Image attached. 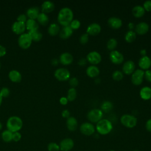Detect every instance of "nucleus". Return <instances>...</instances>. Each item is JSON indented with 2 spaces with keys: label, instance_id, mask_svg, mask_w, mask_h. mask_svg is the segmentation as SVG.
I'll use <instances>...</instances> for the list:
<instances>
[{
  "label": "nucleus",
  "instance_id": "obj_1",
  "mask_svg": "<svg viewBox=\"0 0 151 151\" xmlns=\"http://www.w3.org/2000/svg\"><path fill=\"white\" fill-rule=\"evenodd\" d=\"M73 12L68 7L62 8L58 12L57 20L58 23L62 26L69 25L73 19Z\"/></svg>",
  "mask_w": 151,
  "mask_h": 151
},
{
  "label": "nucleus",
  "instance_id": "obj_2",
  "mask_svg": "<svg viewBox=\"0 0 151 151\" xmlns=\"http://www.w3.org/2000/svg\"><path fill=\"white\" fill-rule=\"evenodd\" d=\"M7 130L12 133L19 132L22 127L23 122L22 119L17 116H12L9 117L6 121Z\"/></svg>",
  "mask_w": 151,
  "mask_h": 151
},
{
  "label": "nucleus",
  "instance_id": "obj_3",
  "mask_svg": "<svg viewBox=\"0 0 151 151\" xmlns=\"http://www.w3.org/2000/svg\"><path fill=\"white\" fill-rule=\"evenodd\" d=\"M96 129L99 134L106 135L112 130L113 124L109 120L102 119L97 123Z\"/></svg>",
  "mask_w": 151,
  "mask_h": 151
},
{
  "label": "nucleus",
  "instance_id": "obj_4",
  "mask_svg": "<svg viewBox=\"0 0 151 151\" xmlns=\"http://www.w3.org/2000/svg\"><path fill=\"white\" fill-rule=\"evenodd\" d=\"M120 122L125 127L128 128H133L136 126L137 120V118L133 115L124 114L120 117Z\"/></svg>",
  "mask_w": 151,
  "mask_h": 151
},
{
  "label": "nucleus",
  "instance_id": "obj_5",
  "mask_svg": "<svg viewBox=\"0 0 151 151\" xmlns=\"http://www.w3.org/2000/svg\"><path fill=\"white\" fill-rule=\"evenodd\" d=\"M32 42V38L28 33H24L20 35L18 39V44L19 46L24 50L29 48Z\"/></svg>",
  "mask_w": 151,
  "mask_h": 151
},
{
  "label": "nucleus",
  "instance_id": "obj_6",
  "mask_svg": "<svg viewBox=\"0 0 151 151\" xmlns=\"http://www.w3.org/2000/svg\"><path fill=\"white\" fill-rule=\"evenodd\" d=\"M103 116V111L99 109H93L90 110L87 114L88 120L92 123H97L102 119Z\"/></svg>",
  "mask_w": 151,
  "mask_h": 151
},
{
  "label": "nucleus",
  "instance_id": "obj_7",
  "mask_svg": "<svg viewBox=\"0 0 151 151\" xmlns=\"http://www.w3.org/2000/svg\"><path fill=\"white\" fill-rule=\"evenodd\" d=\"M54 77L59 81H66L70 78V73L65 68H58L54 71Z\"/></svg>",
  "mask_w": 151,
  "mask_h": 151
},
{
  "label": "nucleus",
  "instance_id": "obj_8",
  "mask_svg": "<svg viewBox=\"0 0 151 151\" xmlns=\"http://www.w3.org/2000/svg\"><path fill=\"white\" fill-rule=\"evenodd\" d=\"M144 78V71L142 69H137L134 70L132 74L131 80L133 84L134 85L140 84L143 80Z\"/></svg>",
  "mask_w": 151,
  "mask_h": 151
},
{
  "label": "nucleus",
  "instance_id": "obj_9",
  "mask_svg": "<svg viewBox=\"0 0 151 151\" xmlns=\"http://www.w3.org/2000/svg\"><path fill=\"white\" fill-rule=\"evenodd\" d=\"M80 130L82 134L86 136H91L94 133L95 127L92 123L84 122L80 125Z\"/></svg>",
  "mask_w": 151,
  "mask_h": 151
},
{
  "label": "nucleus",
  "instance_id": "obj_10",
  "mask_svg": "<svg viewBox=\"0 0 151 151\" xmlns=\"http://www.w3.org/2000/svg\"><path fill=\"white\" fill-rule=\"evenodd\" d=\"M86 59L89 63L93 65H95L100 63L101 61V55L96 51H91L87 54Z\"/></svg>",
  "mask_w": 151,
  "mask_h": 151
},
{
  "label": "nucleus",
  "instance_id": "obj_11",
  "mask_svg": "<svg viewBox=\"0 0 151 151\" xmlns=\"http://www.w3.org/2000/svg\"><path fill=\"white\" fill-rule=\"evenodd\" d=\"M109 58L112 63L116 64L122 63L124 60V56L123 54L116 50L111 51L109 54Z\"/></svg>",
  "mask_w": 151,
  "mask_h": 151
},
{
  "label": "nucleus",
  "instance_id": "obj_12",
  "mask_svg": "<svg viewBox=\"0 0 151 151\" xmlns=\"http://www.w3.org/2000/svg\"><path fill=\"white\" fill-rule=\"evenodd\" d=\"M74 145V141L71 138H65L63 139L59 145L60 150L61 151H70Z\"/></svg>",
  "mask_w": 151,
  "mask_h": 151
},
{
  "label": "nucleus",
  "instance_id": "obj_13",
  "mask_svg": "<svg viewBox=\"0 0 151 151\" xmlns=\"http://www.w3.org/2000/svg\"><path fill=\"white\" fill-rule=\"evenodd\" d=\"M11 29L14 33L20 35L24 34L25 30L26 29L25 23L19 21H15L12 24Z\"/></svg>",
  "mask_w": 151,
  "mask_h": 151
},
{
  "label": "nucleus",
  "instance_id": "obj_14",
  "mask_svg": "<svg viewBox=\"0 0 151 151\" xmlns=\"http://www.w3.org/2000/svg\"><path fill=\"white\" fill-rule=\"evenodd\" d=\"M101 29V27L99 24L97 22H93L88 25L86 29V32L88 35H96L100 33Z\"/></svg>",
  "mask_w": 151,
  "mask_h": 151
},
{
  "label": "nucleus",
  "instance_id": "obj_15",
  "mask_svg": "<svg viewBox=\"0 0 151 151\" xmlns=\"http://www.w3.org/2000/svg\"><path fill=\"white\" fill-rule=\"evenodd\" d=\"M134 29L136 33L140 35H143L146 34L149 31V25L147 22L142 21L136 24Z\"/></svg>",
  "mask_w": 151,
  "mask_h": 151
},
{
  "label": "nucleus",
  "instance_id": "obj_16",
  "mask_svg": "<svg viewBox=\"0 0 151 151\" xmlns=\"http://www.w3.org/2000/svg\"><path fill=\"white\" fill-rule=\"evenodd\" d=\"M73 55L68 52H63L59 58V61L63 65L70 64L73 61Z\"/></svg>",
  "mask_w": 151,
  "mask_h": 151
},
{
  "label": "nucleus",
  "instance_id": "obj_17",
  "mask_svg": "<svg viewBox=\"0 0 151 151\" xmlns=\"http://www.w3.org/2000/svg\"><path fill=\"white\" fill-rule=\"evenodd\" d=\"M138 64L142 70H148L151 66V59L147 55L142 56L139 58Z\"/></svg>",
  "mask_w": 151,
  "mask_h": 151
},
{
  "label": "nucleus",
  "instance_id": "obj_18",
  "mask_svg": "<svg viewBox=\"0 0 151 151\" xmlns=\"http://www.w3.org/2000/svg\"><path fill=\"white\" fill-rule=\"evenodd\" d=\"M135 69V64L132 60L126 61L123 65L122 70L126 74H130L133 73Z\"/></svg>",
  "mask_w": 151,
  "mask_h": 151
},
{
  "label": "nucleus",
  "instance_id": "obj_19",
  "mask_svg": "<svg viewBox=\"0 0 151 151\" xmlns=\"http://www.w3.org/2000/svg\"><path fill=\"white\" fill-rule=\"evenodd\" d=\"M109 25L114 29H118L122 25V19L117 17H111L108 19Z\"/></svg>",
  "mask_w": 151,
  "mask_h": 151
},
{
  "label": "nucleus",
  "instance_id": "obj_20",
  "mask_svg": "<svg viewBox=\"0 0 151 151\" xmlns=\"http://www.w3.org/2000/svg\"><path fill=\"white\" fill-rule=\"evenodd\" d=\"M73 29L70 27V25L63 27L61 29H60L59 32V36L62 39L68 38L73 34Z\"/></svg>",
  "mask_w": 151,
  "mask_h": 151
},
{
  "label": "nucleus",
  "instance_id": "obj_21",
  "mask_svg": "<svg viewBox=\"0 0 151 151\" xmlns=\"http://www.w3.org/2000/svg\"><path fill=\"white\" fill-rule=\"evenodd\" d=\"M8 77L13 83H19L22 79L21 74L17 70H12L10 71L8 73Z\"/></svg>",
  "mask_w": 151,
  "mask_h": 151
},
{
  "label": "nucleus",
  "instance_id": "obj_22",
  "mask_svg": "<svg viewBox=\"0 0 151 151\" xmlns=\"http://www.w3.org/2000/svg\"><path fill=\"white\" fill-rule=\"evenodd\" d=\"M40 10L38 7L36 6H32L29 8L26 12V15L29 19H37L39 14H40Z\"/></svg>",
  "mask_w": 151,
  "mask_h": 151
},
{
  "label": "nucleus",
  "instance_id": "obj_23",
  "mask_svg": "<svg viewBox=\"0 0 151 151\" xmlns=\"http://www.w3.org/2000/svg\"><path fill=\"white\" fill-rule=\"evenodd\" d=\"M66 126L70 131H75L78 126V122L77 119L73 116H70L67 119L66 121Z\"/></svg>",
  "mask_w": 151,
  "mask_h": 151
},
{
  "label": "nucleus",
  "instance_id": "obj_24",
  "mask_svg": "<svg viewBox=\"0 0 151 151\" xmlns=\"http://www.w3.org/2000/svg\"><path fill=\"white\" fill-rule=\"evenodd\" d=\"M55 8L54 4L50 1H45L41 5L42 12L47 14L52 12Z\"/></svg>",
  "mask_w": 151,
  "mask_h": 151
},
{
  "label": "nucleus",
  "instance_id": "obj_25",
  "mask_svg": "<svg viewBox=\"0 0 151 151\" xmlns=\"http://www.w3.org/2000/svg\"><path fill=\"white\" fill-rule=\"evenodd\" d=\"M100 73L99 68L95 65H89L86 69V74L90 77H96Z\"/></svg>",
  "mask_w": 151,
  "mask_h": 151
},
{
  "label": "nucleus",
  "instance_id": "obj_26",
  "mask_svg": "<svg viewBox=\"0 0 151 151\" xmlns=\"http://www.w3.org/2000/svg\"><path fill=\"white\" fill-rule=\"evenodd\" d=\"M140 97L145 100L151 99V88L149 86L143 87L139 92Z\"/></svg>",
  "mask_w": 151,
  "mask_h": 151
},
{
  "label": "nucleus",
  "instance_id": "obj_27",
  "mask_svg": "<svg viewBox=\"0 0 151 151\" xmlns=\"http://www.w3.org/2000/svg\"><path fill=\"white\" fill-rule=\"evenodd\" d=\"M25 27L26 29L29 31L38 29V22L36 21L35 19H28L25 22Z\"/></svg>",
  "mask_w": 151,
  "mask_h": 151
},
{
  "label": "nucleus",
  "instance_id": "obj_28",
  "mask_svg": "<svg viewBox=\"0 0 151 151\" xmlns=\"http://www.w3.org/2000/svg\"><path fill=\"white\" fill-rule=\"evenodd\" d=\"M145 12V10L143 6L140 5H136L132 8V14L135 17H141Z\"/></svg>",
  "mask_w": 151,
  "mask_h": 151
},
{
  "label": "nucleus",
  "instance_id": "obj_29",
  "mask_svg": "<svg viewBox=\"0 0 151 151\" xmlns=\"http://www.w3.org/2000/svg\"><path fill=\"white\" fill-rule=\"evenodd\" d=\"M60 31V27L57 23H51L48 28V32L50 35L54 36L59 34Z\"/></svg>",
  "mask_w": 151,
  "mask_h": 151
},
{
  "label": "nucleus",
  "instance_id": "obj_30",
  "mask_svg": "<svg viewBox=\"0 0 151 151\" xmlns=\"http://www.w3.org/2000/svg\"><path fill=\"white\" fill-rule=\"evenodd\" d=\"M28 34L31 36L32 40L34 41H39L42 38V34L38 29L29 31Z\"/></svg>",
  "mask_w": 151,
  "mask_h": 151
},
{
  "label": "nucleus",
  "instance_id": "obj_31",
  "mask_svg": "<svg viewBox=\"0 0 151 151\" xmlns=\"http://www.w3.org/2000/svg\"><path fill=\"white\" fill-rule=\"evenodd\" d=\"M100 108H101V110L102 111L109 112V111H111L113 108V103L111 102L110 101L105 100L101 103Z\"/></svg>",
  "mask_w": 151,
  "mask_h": 151
},
{
  "label": "nucleus",
  "instance_id": "obj_32",
  "mask_svg": "<svg viewBox=\"0 0 151 151\" xmlns=\"http://www.w3.org/2000/svg\"><path fill=\"white\" fill-rule=\"evenodd\" d=\"M12 134L13 133L8 130H5L1 133V137L4 142H10L12 140Z\"/></svg>",
  "mask_w": 151,
  "mask_h": 151
},
{
  "label": "nucleus",
  "instance_id": "obj_33",
  "mask_svg": "<svg viewBox=\"0 0 151 151\" xmlns=\"http://www.w3.org/2000/svg\"><path fill=\"white\" fill-rule=\"evenodd\" d=\"M38 22L42 25H45L48 23L49 18L48 16L43 12H40L37 18Z\"/></svg>",
  "mask_w": 151,
  "mask_h": 151
},
{
  "label": "nucleus",
  "instance_id": "obj_34",
  "mask_svg": "<svg viewBox=\"0 0 151 151\" xmlns=\"http://www.w3.org/2000/svg\"><path fill=\"white\" fill-rule=\"evenodd\" d=\"M136 38V33L133 30L127 31L124 35V39L128 42H132L135 40Z\"/></svg>",
  "mask_w": 151,
  "mask_h": 151
},
{
  "label": "nucleus",
  "instance_id": "obj_35",
  "mask_svg": "<svg viewBox=\"0 0 151 151\" xmlns=\"http://www.w3.org/2000/svg\"><path fill=\"white\" fill-rule=\"evenodd\" d=\"M77 97V90L75 88L71 87L68 89L67 91V98L68 101H74Z\"/></svg>",
  "mask_w": 151,
  "mask_h": 151
},
{
  "label": "nucleus",
  "instance_id": "obj_36",
  "mask_svg": "<svg viewBox=\"0 0 151 151\" xmlns=\"http://www.w3.org/2000/svg\"><path fill=\"white\" fill-rule=\"evenodd\" d=\"M117 41L114 38H110L107 42V48L110 50H114V48L117 47Z\"/></svg>",
  "mask_w": 151,
  "mask_h": 151
},
{
  "label": "nucleus",
  "instance_id": "obj_37",
  "mask_svg": "<svg viewBox=\"0 0 151 151\" xmlns=\"http://www.w3.org/2000/svg\"><path fill=\"white\" fill-rule=\"evenodd\" d=\"M112 78L116 81H120L123 78V73L120 70H115L112 73Z\"/></svg>",
  "mask_w": 151,
  "mask_h": 151
},
{
  "label": "nucleus",
  "instance_id": "obj_38",
  "mask_svg": "<svg viewBox=\"0 0 151 151\" xmlns=\"http://www.w3.org/2000/svg\"><path fill=\"white\" fill-rule=\"evenodd\" d=\"M47 149L48 151H59L60 150L59 145L55 142H51L48 143Z\"/></svg>",
  "mask_w": 151,
  "mask_h": 151
},
{
  "label": "nucleus",
  "instance_id": "obj_39",
  "mask_svg": "<svg viewBox=\"0 0 151 151\" xmlns=\"http://www.w3.org/2000/svg\"><path fill=\"white\" fill-rule=\"evenodd\" d=\"M80 25H81L80 21L77 19H74L72 20V21L70 22L69 25L73 29H77L79 28V27H80Z\"/></svg>",
  "mask_w": 151,
  "mask_h": 151
},
{
  "label": "nucleus",
  "instance_id": "obj_40",
  "mask_svg": "<svg viewBox=\"0 0 151 151\" xmlns=\"http://www.w3.org/2000/svg\"><path fill=\"white\" fill-rule=\"evenodd\" d=\"M9 93H10L9 89L6 87H2L0 90V94L1 95L2 98L8 97L9 95Z\"/></svg>",
  "mask_w": 151,
  "mask_h": 151
},
{
  "label": "nucleus",
  "instance_id": "obj_41",
  "mask_svg": "<svg viewBox=\"0 0 151 151\" xmlns=\"http://www.w3.org/2000/svg\"><path fill=\"white\" fill-rule=\"evenodd\" d=\"M79 40L81 44H86L88 41V34L87 32L82 34L80 37Z\"/></svg>",
  "mask_w": 151,
  "mask_h": 151
},
{
  "label": "nucleus",
  "instance_id": "obj_42",
  "mask_svg": "<svg viewBox=\"0 0 151 151\" xmlns=\"http://www.w3.org/2000/svg\"><path fill=\"white\" fill-rule=\"evenodd\" d=\"M69 84L71 87L75 88L78 84V80L76 77H71L69 79Z\"/></svg>",
  "mask_w": 151,
  "mask_h": 151
},
{
  "label": "nucleus",
  "instance_id": "obj_43",
  "mask_svg": "<svg viewBox=\"0 0 151 151\" xmlns=\"http://www.w3.org/2000/svg\"><path fill=\"white\" fill-rule=\"evenodd\" d=\"M143 7L147 11H151V0H146L143 4Z\"/></svg>",
  "mask_w": 151,
  "mask_h": 151
},
{
  "label": "nucleus",
  "instance_id": "obj_44",
  "mask_svg": "<svg viewBox=\"0 0 151 151\" xmlns=\"http://www.w3.org/2000/svg\"><path fill=\"white\" fill-rule=\"evenodd\" d=\"M21 134L19 132H14L12 134V140L14 142H19L21 139Z\"/></svg>",
  "mask_w": 151,
  "mask_h": 151
},
{
  "label": "nucleus",
  "instance_id": "obj_45",
  "mask_svg": "<svg viewBox=\"0 0 151 151\" xmlns=\"http://www.w3.org/2000/svg\"><path fill=\"white\" fill-rule=\"evenodd\" d=\"M27 17L25 14H21L20 15H19L17 18V21H19V22H24L25 23L26 21H27Z\"/></svg>",
  "mask_w": 151,
  "mask_h": 151
},
{
  "label": "nucleus",
  "instance_id": "obj_46",
  "mask_svg": "<svg viewBox=\"0 0 151 151\" xmlns=\"http://www.w3.org/2000/svg\"><path fill=\"white\" fill-rule=\"evenodd\" d=\"M144 77L147 81L151 82V70H146L145 71H144Z\"/></svg>",
  "mask_w": 151,
  "mask_h": 151
},
{
  "label": "nucleus",
  "instance_id": "obj_47",
  "mask_svg": "<svg viewBox=\"0 0 151 151\" xmlns=\"http://www.w3.org/2000/svg\"><path fill=\"white\" fill-rule=\"evenodd\" d=\"M61 116L63 117L64 118H68L70 116V112L67 109H65L63 110L61 112Z\"/></svg>",
  "mask_w": 151,
  "mask_h": 151
},
{
  "label": "nucleus",
  "instance_id": "obj_48",
  "mask_svg": "<svg viewBox=\"0 0 151 151\" xmlns=\"http://www.w3.org/2000/svg\"><path fill=\"white\" fill-rule=\"evenodd\" d=\"M6 48L3 45H0V58L4 57L6 54Z\"/></svg>",
  "mask_w": 151,
  "mask_h": 151
},
{
  "label": "nucleus",
  "instance_id": "obj_49",
  "mask_svg": "<svg viewBox=\"0 0 151 151\" xmlns=\"http://www.w3.org/2000/svg\"><path fill=\"white\" fill-rule=\"evenodd\" d=\"M145 127L147 131L151 132V119H149L147 120V122H146Z\"/></svg>",
  "mask_w": 151,
  "mask_h": 151
},
{
  "label": "nucleus",
  "instance_id": "obj_50",
  "mask_svg": "<svg viewBox=\"0 0 151 151\" xmlns=\"http://www.w3.org/2000/svg\"><path fill=\"white\" fill-rule=\"evenodd\" d=\"M68 101V100L66 97H61L60 99V103L62 105H66L67 104Z\"/></svg>",
  "mask_w": 151,
  "mask_h": 151
},
{
  "label": "nucleus",
  "instance_id": "obj_51",
  "mask_svg": "<svg viewBox=\"0 0 151 151\" xmlns=\"http://www.w3.org/2000/svg\"><path fill=\"white\" fill-rule=\"evenodd\" d=\"M86 63H87V59H85L84 58H82L80 59L79 61H78V64L80 65H84L86 64Z\"/></svg>",
  "mask_w": 151,
  "mask_h": 151
},
{
  "label": "nucleus",
  "instance_id": "obj_52",
  "mask_svg": "<svg viewBox=\"0 0 151 151\" xmlns=\"http://www.w3.org/2000/svg\"><path fill=\"white\" fill-rule=\"evenodd\" d=\"M128 28L129 29V30H133V29L134 28V24L133 22H130L129 24H128Z\"/></svg>",
  "mask_w": 151,
  "mask_h": 151
},
{
  "label": "nucleus",
  "instance_id": "obj_53",
  "mask_svg": "<svg viewBox=\"0 0 151 151\" xmlns=\"http://www.w3.org/2000/svg\"><path fill=\"white\" fill-rule=\"evenodd\" d=\"M58 62H59V60H58L56 58H53L52 60H51V64L54 65H56L58 64Z\"/></svg>",
  "mask_w": 151,
  "mask_h": 151
},
{
  "label": "nucleus",
  "instance_id": "obj_54",
  "mask_svg": "<svg viewBox=\"0 0 151 151\" xmlns=\"http://www.w3.org/2000/svg\"><path fill=\"white\" fill-rule=\"evenodd\" d=\"M140 54L142 55V56H145V55H146V49H142L140 51Z\"/></svg>",
  "mask_w": 151,
  "mask_h": 151
},
{
  "label": "nucleus",
  "instance_id": "obj_55",
  "mask_svg": "<svg viewBox=\"0 0 151 151\" xmlns=\"http://www.w3.org/2000/svg\"><path fill=\"white\" fill-rule=\"evenodd\" d=\"M2 97L1 95L0 94V106H1V104H2Z\"/></svg>",
  "mask_w": 151,
  "mask_h": 151
},
{
  "label": "nucleus",
  "instance_id": "obj_56",
  "mask_svg": "<svg viewBox=\"0 0 151 151\" xmlns=\"http://www.w3.org/2000/svg\"><path fill=\"white\" fill-rule=\"evenodd\" d=\"M2 124L1 122H0V130L2 129Z\"/></svg>",
  "mask_w": 151,
  "mask_h": 151
},
{
  "label": "nucleus",
  "instance_id": "obj_57",
  "mask_svg": "<svg viewBox=\"0 0 151 151\" xmlns=\"http://www.w3.org/2000/svg\"><path fill=\"white\" fill-rule=\"evenodd\" d=\"M1 63L0 61V69H1Z\"/></svg>",
  "mask_w": 151,
  "mask_h": 151
},
{
  "label": "nucleus",
  "instance_id": "obj_58",
  "mask_svg": "<svg viewBox=\"0 0 151 151\" xmlns=\"http://www.w3.org/2000/svg\"><path fill=\"white\" fill-rule=\"evenodd\" d=\"M109 151H115L114 150H109Z\"/></svg>",
  "mask_w": 151,
  "mask_h": 151
},
{
  "label": "nucleus",
  "instance_id": "obj_59",
  "mask_svg": "<svg viewBox=\"0 0 151 151\" xmlns=\"http://www.w3.org/2000/svg\"><path fill=\"white\" fill-rule=\"evenodd\" d=\"M133 151H139V150H133Z\"/></svg>",
  "mask_w": 151,
  "mask_h": 151
},
{
  "label": "nucleus",
  "instance_id": "obj_60",
  "mask_svg": "<svg viewBox=\"0 0 151 151\" xmlns=\"http://www.w3.org/2000/svg\"><path fill=\"white\" fill-rule=\"evenodd\" d=\"M0 80H1V78H0Z\"/></svg>",
  "mask_w": 151,
  "mask_h": 151
}]
</instances>
